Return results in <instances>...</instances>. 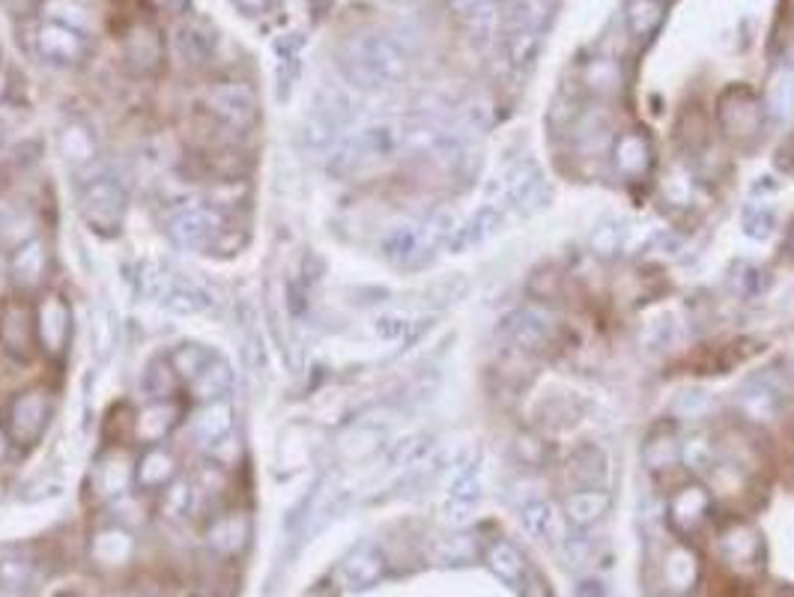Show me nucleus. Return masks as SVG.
Listing matches in <instances>:
<instances>
[{
  "label": "nucleus",
  "instance_id": "7ed1b4c3",
  "mask_svg": "<svg viewBox=\"0 0 794 597\" xmlns=\"http://www.w3.org/2000/svg\"><path fill=\"white\" fill-rule=\"evenodd\" d=\"M400 147H404V132L397 129L395 123H374L335 147L328 159V171L335 176H352L371 164L392 159Z\"/></svg>",
  "mask_w": 794,
  "mask_h": 597
},
{
  "label": "nucleus",
  "instance_id": "f257e3e1",
  "mask_svg": "<svg viewBox=\"0 0 794 597\" xmlns=\"http://www.w3.org/2000/svg\"><path fill=\"white\" fill-rule=\"evenodd\" d=\"M338 66L356 90L376 94L407 78L409 58L395 36L356 34L340 46Z\"/></svg>",
  "mask_w": 794,
  "mask_h": 597
},
{
  "label": "nucleus",
  "instance_id": "20e7f679",
  "mask_svg": "<svg viewBox=\"0 0 794 597\" xmlns=\"http://www.w3.org/2000/svg\"><path fill=\"white\" fill-rule=\"evenodd\" d=\"M717 117H720V129H723L725 138L737 147L756 144L761 138V129H765V105L759 102V96L744 84H735L720 96Z\"/></svg>",
  "mask_w": 794,
  "mask_h": 597
},
{
  "label": "nucleus",
  "instance_id": "7c9ffc66",
  "mask_svg": "<svg viewBox=\"0 0 794 597\" xmlns=\"http://www.w3.org/2000/svg\"><path fill=\"white\" fill-rule=\"evenodd\" d=\"M681 443H678V434L675 427H669V424H657L655 431L648 434L645 439V448H643V457H645V467L652 469V472H663V469H672L681 460Z\"/></svg>",
  "mask_w": 794,
  "mask_h": 597
},
{
  "label": "nucleus",
  "instance_id": "de8ad7c7",
  "mask_svg": "<svg viewBox=\"0 0 794 597\" xmlns=\"http://www.w3.org/2000/svg\"><path fill=\"white\" fill-rule=\"evenodd\" d=\"M234 3L246 12V15H263V12H269V7H272V0H234Z\"/></svg>",
  "mask_w": 794,
  "mask_h": 597
},
{
  "label": "nucleus",
  "instance_id": "c756f323",
  "mask_svg": "<svg viewBox=\"0 0 794 597\" xmlns=\"http://www.w3.org/2000/svg\"><path fill=\"white\" fill-rule=\"evenodd\" d=\"M383 254L388 263L404 266V270H415L424 266V254H421V231L419 224H400L383 242Z\"/></svg>",
  "mask_w": 794,
  "mask_h": 597
},
{
  "label": "nucleus",
  "instance_id": "79ce46f5",
  "mask_svg": "<svg viewBox=\"0 0 794 597\" xmlns=\"http://www.w3.org/2000/svg\"><path fill=\"white\" fill-rule=\"evenodd\" d=\"M768 108L777 117H792L794 114V66H785L771 78L768 87Z\"/></svg>",
  "mask_w": 794,
  "mask_h": 597
},
{
  "label": "nucleus",
  "instance_id": "0eeeda50",
  "mask_svg": "<svg viewBox=\"0 0 794 597\" xmlns=\"http://www.w3.org/2000/svg\"><path fill=\"white\" fill-rule=\"evenodd\" d=\"M553 7L549 0H520L508 18V36H505V48L514 60L517 66H523L535 54L541 36L547 30Z\"/></svg>",
  "mask_w": 794,
  "mask_h": 597
},
{
  "label": "nucleus",
  "instance_id": "4c0bfd02",
  "mask_svg": "<svg viewBox=\"0 0 794 597\" xmlns=\"http://www.w3.org/2000/svg\"><path fill=\"white\" fill-rule=\"evenodd\" d=\"M487 564H491L493 574L503 576L505 583H511V586H520L529 574L523 556L508 540H493L491 547H487Z\"/></svg>",
  "mask_w": 794,
  "mask_h": 597
},
{
  "label": "nucleus",
  "instance_id": "f704fd0d",
  "mask_svg": "<svg viewBox=\"0 0 794 597\" xmlns=\"http://www.w3.org/2000/svg\"><path fill=\"white\" fill-rule=\"evenodd\" d=\"M580 78H583V90H588V94L616 96L621 90V84H624V72H621L616 60L597 58L592 63H585Z\"/></svg>",
  "mask_w": 794,
  "mask_h": 597
},
{
  "label": "nucleus",
  "instance_id": "9d476101",
  "mask_svg": "<svg viewBox=\"0 0 794 597\" xmlns=\"http://www.w3.org/2000/svg\"><path fill=\"white\" fill-rule=\"evenodd\" d=\"M171 51L188 70H207L219 51V30L203 15L186 12L171 30Z\"/></svg>",
  "mask_w": 794,
  "mask_h": 597
},
{
  "label": "nucleus",
  "instance_id": "b1692460",
  "mask_svg": "<svg viewBox=\"0 0 794 597\" xmlns=\"http://www.w3.org/2000/svg\"><path fill=\"white\" fill-rule=\"evenodd\" d=\"M36 340V328H34V314L24 308L22 302L7 304L0 311V344L3 350L12 352V356H27L30 347Z\"/></svg>",
  "mask_w": 794,
  "mask_h": 597
},
{
  "label": "nucleus",
  "instance_id": "c03bdc74",
  "mask_svg": "<svg viewBox=\"0 0 794 597\" xmlns=\"http://www.w3.org/2000/svg\"><path fill=\"white\" fill-rule=\"evenodd\" d=\"M773 219L771 210H765V207H753V210L744 212V234L753 236V239H765V236H771Z\"/></svg>",
  "mask_w": 794,
  "mask_h": 597
},
{
  "label": "nucleus",
  "instance_id": "8fccbe9b",
  "mask_svg": "<svg viewBox=\"0 0 794 597\" xmlns=\"http://www.w3.org/2000/svg\"><path fill=\"white\" fill-rule=\"evenodd\" d=\"M7 451H10V434H3V431H0V460L7 457Z\"/></svg>",
  "mask_w": 794,
  "mask_h": 597
},
{
  "label": "nucleus",
  "instance_id": "cd10ccee",
  "mask_svg": "<svg viewBox=\"0 0 794 597\" xmlns=\"http://www.w3.org/2000/svg\"><path fill=\"white\" fill-rule=\"evenodd\" d=\"M720 552L725 556V562L735 568H753L761 559V540L747 523H735L720 535Z\"/></svg>",
  "mask_w": 794,
  "mask_h": 597
},
{
  "label": "nucleus",
  "instance_id": "603ef678",
  "mask_svg": "<svg viewBox=\"0 0 794 597\" xmlns=\"http://www.w3.org/2000/svg\"><path fill=\"white\" fill-rule=\"evenodd\" d=\"M0 141H3V126H0Z\"/></svg>",
  "mask_w": 794,
  "mask_h": 597
},
{
  "label": "nucleus",
  "instance_id": "f3484780",
  "mask_svg": "<svg viewBox=\"0 0 794 597\" xmlns=\"http://www.w3.org/2000/svg\"><path fill=\"white\" fill-rule=\"evenodd\" d=\"M612 164L624 179H633L640 183L645 176L652 174L655 167V147H652V138L640 129L621 132L616 144H612Z\"/></svg>",
  "mask_w": 794,
  "mask_h": 597
},
{
  "label": "nucleus",
  "instance_id": "72a5a7b5",
  "mask_svg": "<svg viewBox=\"0 0 794 597\" xmlns=\"http://www.w3.org/2000/svg\"><path fill=\"white\" fill-rule=\"evenodd\" d=\"M568 469H571L576 487H604L609 475V460L597 446H583L573 451Z\"/></svg>",
  "mask_w": 794,
  "mask_h": 597
},
{
  "label": "nucleus",
  "instance_id": "4468645a",
  "mask_svg": "<svg viewBox=\"0 0 794 597\" xmlns=\"http://www.w3.org/2000/svg\"><path fill=\"white\" fill-rule=\"evenodd\" d=\"M123 60L135 75H152L164 63L162 30L150 22H135L123 34Z\"/></svg>",
  "mask_w": 794,
  "mask_h": 597
},
{
  "label": "nucleus",
  "instance_id": "2f4dec72",
  "mask_svg": "<svg viewBox=\"0 0 794 597\" xmlns=\"http://www.w3.org/2000/svg\"><path fill=\"white\" fill-rule=\"evenodd\" d=\"M159 302L168 308V311H174V314H200V311H207L210 308V294L195 282H186V278H171V284L164 287V294Z\"/></svg>",
  "mask_w": 794,
  "mask_h": 597
},
{
  "label": "nucleus",
  "instance_id": "6ab92c4d",
  "mask_svg": "<svg viewBox=\"0 0 794 597\" xmlns=\"http://www.w3.org/2000/svg\"><path fill=\"white\" fill-rule=\"evenodd\" d=\"M135 484V457L126 448H111L96 460L94 467V490L108 499L126 496Z\"/></svg>",
  "mask_w": 794,
  "mask_h": 597
},
{
  "label": "nucleus",
  "instance_id": "393cba45",
  "mask_svg": "<svg viewBox=\"0 0 794 597\" xmlns=\"http://www.w3.org/2000/svg\"><path fill=\"white\" fill-rule=\"evenodd\" d=\"M58 150L63 156V162L75 167V171H84L96 162L99 156V147H96L94 132L87 123H78V120H70L63 129L58 132Z\"/></svg>",
  "mask_w": 794,
  "mask_h": 597
},
{
  "label": "nucleus",
  "instance_id": "c85d7f7f",
  "mask_svg": "<svg viewBox=\"0 0 794 597\" xmlns=\"http://www.w3.org/2000/svg\"><path fill=\"white\" fill-rule=\"evenodd\" d=\"M609 496L604 487H576V490L565 499V520H571L573 526H595L600 517L607 514Z\"/></svg>",
  "mask_w": 794,
  "mask_h": 597
},
{
  "label": "nucleus",
  "instance_id": "e433bc0d",
  "mask_svg": "<svg viewBox=\"0 0 794 597\" xmlns=\"http://www.w3.org/2000/svg\"><path fill=\"white\" fill-rule=\"evenodd\" d=\"M660 22H663V3L660 0H628L624 27L633 39H652Z\"/></svg>",
  "mask_w": 794,
  "mask_h": 597
},
{
  "label": "nucleus",
  "instance_id": "dca6fc26",
  "mask_svg": "<svg viewBox=\"0 0 794 597\" xmlns=\"http://www.w3.org/2000/svg\"><path fill=\"white\" fill-rule=\"evenodd\" d=\"M503 335L511 344H514L517 350L523 352H541L549 350V344H553V326H549V320L541 311L535 308H520L514 314H508L503 320Z\"/></svg>",
  "mask_w": 794,
  "mask_h": 597
},
{
  "label": "nucleus",
  "instance_id": "a211bd4d",
  "mask_svg": "<svg viewBox=\"0 0 794 597\" xmlns=\"http://www.w3.org/2000/svg\"><path fill=\"white\" fill-rule=\"evenodd\" d=\"M48 275V242L42 236H34L27 239L22 246L12 248L10 254V278L12 284L30 294V290H39L46 284Z\"/></svg>",
  "mask_w": 794,
  "mask_h": 597
},
{
  "label": "nucleus",
  "instance_id": "39448f33",
  "mask_svg": "<svg viewBox=\"0 0 794 597\" xmlns=\"http://www.w3.org/2000/svg\"><path fill=\"white\" fill-rule=\"evenodd\" d=\"M203 108L231 132H248L260 117V99L246 82H219L207 87Z\"/></svg>",
  "mask_w": 794,
  "mask_h": 597
},
{
  "label": "nucleus",
  "instance_id": "4be33fe9",
  "mask_svg": "<svg viewBox=\"0 0 794 597\" xmlns=\"http://www.w3.org/2000/svg\"><path fill=\"white\" fill-rule=\"evenodd\" d=\"M179 475V460L171 448L147 446L135 457V484L140 490H162Z\"/></svg>",
  "mask_w": 794,
  "mask_h": 597
},
{
  "label": "nucleus",
  "instance_id": "aec40b11",
  "mask_svg": "<svg viewBox=\"0 0 794 597\" xmlns=\"http://www.w3.org/2000/svg\"><path fill=\"white\" fill-rule=\"evenodd\" d=\"M737 410L741 415L753 424H771L780 419V412H783V395H780V388L773 386L771 380H765V376H756V380H749L747 386L741 388V395H737Z\"/></svg>",
  "mask_w": 794,
  "mask_h": 597
},
{
  "label": "nucleus",
  "instance_id": "09e8293b",
  "mask_svg": "<svg viewBox=\"0 0 794 597\" xmlns=\"http://www.w3.org/2000/svg\"><path fill=\"white\" fill-rule=\"evenodd\" d=\"M10 90V78H7V70L0 66V102H3V96Z\"/></svg>",
  "mask_w": 794,
  "mask_h": 597
},
{
  "label": "nucleus",
  "instance_id": "bb28decb",
  "mask_svg": "<svg viewBox=\"0 0 794 597\" xmlns=\"http://www.w3.org/2000/svg\"><path fill=\"white\" fill-rule=\"evenodd\" d=\"M231 388H234V371L219 356H212L210 364L188 383V391H191V398L198 400V403L224 400L231 395Z\"/></svg>",
  "mask_w": 794,
  "mask_h": 597
},
{
  "label": "nucleus",
  "instance_id": "1a4fd4ad",
  "mask_svg": "<svg viewBox=\"0 0 794 597\" xmlns=\"http://www.w3.org/2000/svg\"><path fill=\"white\" fill-rule=\"evenodd\" d=\"M34 51L48 66H82L90 54V42L75 24L51 18L34 30Z\"/></svg>",
  "mask_w": 794,
  "mask_h": 597
},
{
  "label": "nucleus",
  "instance_id": "9b49d317",
  "mask_svg": "<svg viewBox=\"0 0 794 597\" xmlns=\"http://www.w3.org/2000/svg\"><path fill=\"white\" fill-rule=\"evenodd\" d=\"M34 328H36V344L39 350L58 359L66 352L70 347V335H72V311L66 299L58 294H46L36 304L34 314Z\"/></svg>",
  "mask_w": 794,
  "mask_h": 597
},
{
  "label": "nucleus",
  "instance_id": "6e6552de",
  "mask_svg": "<svg viewBox=\"0 0 794 597\" xmlns=\"http://www.w3.org/2000/svg\"><path fill=\"white\" fill-rule=\"evenodd\" d=\"M352 108L350 99L338 90H320L314 99V108L308 111L302 126V141L311 150H326L328 144L338 141L344 126L350 123Z\"/></svg>",
  "mask_w": 794,
  "mask_h": 597
},
{
  "label": "nucleus",
  "instance_id": "f8f14e48",
  "mask_svg": "<svg viewBox=\"0 0 794 597\" xmlns=\"http://www.w3.org/2000/svg\"><path fill=\"white\" fill-rule=\"evenodd\" d=\"M51 419V398L46 388H27L10 407V439L18 446H34L46 434Z\"/></svg>",
  "mask_w": 794,
  "mask_h": 597
},
{
  "label": "nucleus",
  "instance_id": "423d86ee",
  "mask_svg": "<svg viewBox=\"0 0 794 597\" xmlns=\"http://www.w3.org/2000/svg\"><path fill=\"white\" fill-rule=\"evenodd\" d=\"M78 210L96 234H117L123 227V215H126V188L120 186L114 176L87 179L82 198H78Z\"/></svg>",
  "mask_w": 794,
  "mask_h": 597
},
{
  "label": "nucleus",
  "instance_id": "c9c22d12",
  "mask_svg": "<svg viewBox=\"0 0 794 597\" xmlns=\"http://www.w3.org/2000/svg\"><path fill=\"white\" fill-rule=\"evenodd\" d=\"M140 388L144 395L150 400H174L176 388H179V376L171 368V359H152L147 368H144V376H140Z\"/></svg>",
  "mask_w": 794,
  "mask_h": 597
},
{
  "label": "nucleus",
  "instance_id": "ddd939ff",
  "mask_svg": "<svg viewBox=\"0 0 794 597\" xmlns=\"http://www.w3.org/2000/svg\"><path fill=\"white\" fill-rule=\"evenodd\" d=\"M188 436L195 439V446L203 451L215 448L222 439L234 436L236 431V412L231 400H210V403H198V410L188 415Z\"/></svg>",
  "mask_w": 794,
  "mask_h": 597
},
{
  "label": "nucleus",
  "instance_id": "a18cd8bd",
  "mask_svg": "<svg viewBox=\"0 0 794 597\" xmlns=\"http://www.w3.org/2000/svg\"><path fill=\"white\" fill-rule=\"evenodd\" d=\"M621 231L616 224H604V227H597L595 234H592V251L600 254V258H612L616 251L621 248Z\"/></svg>",
  "mask_w": 794,
  "mask_h": 597
},
{
  "label": "nucleus",
  "instance_id": "58836bf2",
  "mask_svg": "<svg viewBox=\"0 0 794 597\" xmlns=\"http://www.w3.org/2000/svg\"><path fill=\"white\" fill-rule=\"evenodd\" d=\"M768 272L753 266V263H732L725 272V287L737 296V299H756L768 290Z\"/></svg>",
  "mask_w": 794,
  "mask_h": 597
},
{
  "label": "nucleus",
  "instance_id": "2eb2a0df",
  "mask_svg": "<svg viewBox=\"0 0 794 597\" xmlns=\"http://www.w3.org/2000/svg\"><path fill=\"white\" fill-rule=\"evenodd\" d=\"M183 424V407L179 400H150L140 407L132 419V436L140 446H162L168 436Z\"/></svg>",
  "mask_w": 794,
  "mask_h": 597
},
{
  "label": "nucleus",
  "instance_id": "5701e85b",
  "mask_svg": "<svg viewBox=\"0 0 794 597\" xmlns=\"http://www.w3.org/2000/svg\"><path fill=\"white\" fill-rule=\"evenodd\" d=\"M523 523L532 535L549 540V544H565L568 540V523L556 505L544 499V496H529L523 502Z\"/></svg>",
  "mask_w": 794,
  "mask_h": 597
},
{
  "label": "nucleus",
  "instance_id": "3c124183",
  "mask_svg": "<svg viewBox=\"0 0 794 597\" xmlns=\"http://www.w3.org/2000/svg\"><path fill=\"white\" fill-rule=\"evenodd\" d=\"M785 254H789V260H794V231L789 234V239H785Z\"/></svg>",
  "mask_w": 794,
  "mask_h": 597
},
{
  "label": "nucleus",
  "instance_id": "f03ea898",
  "mask_svg": "<svg viewBox=\"0 0 794 597\" xmlns=\"http://www.w3.org/2000/svg\"><path fill=\"white\" fill-rule=\"evenodd\" d=\"M164 231L183 248H203V251H219L231 254L239 239H236L231 215L215 207V203H186L168 215Z\"/></svg>",
  "mask_w": 794,
  "mask_h": 597
},
{
  "label": "nucleus",
  "instance_id": "49530a36",
  "mask_svg": "<svg viewBox=\"0 0 794 597\" xmlns=\"http://www.w3.org/2000/svg\"><path fill=\"white\" fill-rule=\"evenodd\" d=\"M152 7L162 12H171V15H186L188 12V0H152Z\"/></svg>",
  "mask_w": 794,
  "mask_h": 597
},
{
  "label": "nucleus",
  "instance_id": "473e14b6",
  "mask_svg": "<svg viewBox=\"0 0 794 597\" xmlns=\"http://www.w3.org/2000/svg\"><path fill=\"white\" fill-rule=\"evenodd\" d=\"M383 556L376 547L371 544H362V547H356V550L344 559V580L350 583L352 588H368L371 583H376L380 576H383Z\"/></svg>",
  "mask_w": 794,
  "mask_h": 597
},
{
  "label": "nucleus",
  "instance_id": "37998d69",
  "mask_svg": "<svg viewBox=\"0 0 794 597\" xmlns=\"http://www.w3.org/2000/svg\"><path fill=\"white\" fill-rule=\"evenodd\" d=\"M514 457L523 463V467H544L549 460V448L547 443L541 439L532 431H523V434L514 436Z\"/></svg>",
  "mask_w": 794,
  "mask_h": 597
},
{
  "label": "nucleus",
  "instance_id": "412c9836",
  "mask_svg": "<svg viewBox=\"0 0 794 597\" xmlns=\"http://www.w3.org/2000/svg\"><path fill=\"white\" fill-rule=\"evenodd\" d=\"M711 514V493L705 490L702 484H684L681 490L672 496L669 505V517H672V526L681 535H693L699 532L702 523Z\"/></svg>",
  "mask_w": 794,
  "mask_h": 597
},
{
  "label": "nucleus",
  "instance_id": "ea45409f",
  "mask_svg": "<svg viewBox=\"0 0 794 597\" xmlns=\"http://www.w3.org/2000/svg\"><path fill=\"white\" fill-rule=\"evenodd\" d=\"M168 359H171V368H174L176 376H179V383H186L188 386V383L210 364L212 352L207 350V347H200V344H179Z\"/></svg>",
  "mask_w": 794,
  "mask_h": 597
},
{
  "label": "nucleus",
  "instance_id": "a19ab883",
  "mask_svg": "<svg viewBox=\"0 0 794 597\" xmlns=\"http://www.w3.org/2000/svg\"><path fill=\"white\" fill-rule=\"evenodd\" d=\"M248 535V523L243 514H224L210 526V544L219 550H236Z\"/></svg>",
  "mask_w": 794,
  "mask_h": 597
},
{
  "label": "nucleus",
  "instance_id": "a878e982",
  "mask_svg": "<svg viewBox=\"0 0 794 597\" xmlns=\"http://www.w3.org/2000/svg\"><path fill=\"white\" fill-rule=\"evenodd\" d=\"M503 219L505 210L499 203H493L491 200V203H484L467 224L457 227L455 234H451V239H448V246H451V251H467V248L479 246V242H484V239L503 224Z\"/></svg>",
  "mask_w": 794,
  "mask_h": 597
}]
</instances>
